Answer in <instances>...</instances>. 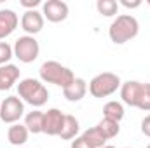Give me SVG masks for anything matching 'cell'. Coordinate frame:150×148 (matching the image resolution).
<instances>
[{"label": "cell", "instance_id": "1", "mask_svg": "<svg viewBox=\"0 0 150 148\" xmlns=\"http://www.w3.org/2000/svg\"><path fill=\"white\" fill-rule=\"evenodd\" d=\"M138 32H140L138 19L131 14H120L112 21V25L108 28V37L113 44L122 45V44L133 40L138 35Z\"/></svg>", "mask_w": 150, "mask_h": 148}, {"label": "cell", "instance_id": "2", "mask_svg": "<svg viewBox=\"0 0 150 148\" xmlns=\"http://www.w3.org/2000/svg\"><path fill=\"white\" fill-rule=\"evenodd\" d=\"M38 75H40L42 82L54 84V85H58L61 89H67L75 80L74 72L68 66H65V65H61L58 61H45V63H42V66L38 70Z\"/></svg>", "mask_w": 150, "mask_h": 148}, {"label": "cell", "instance_id": "3", "mask_svg": "<svg viewBox=\"0 0 150 148\" xmlns=\"http://www.w3.org/2000/svg\"><path fill=\"white\" fill-rule=\"evenodd\" d=\"M18 94H19L21 101H25L35 108L44 106L49 99L47 87L37 78H23L18 84Z\"/></svg>", "mask_w": 150, "mask_h": 148}, {"label": "cell", "instance_id": "4", "mask_svg": "<svg viewBox=\"0 0 150 148\" xmlns=\"http://www.w3.org/2000/svg\"><path fill=\"white\" fill-rule=\"evenodd\" d=\"M120 85H122V82L117 73L103 72V73H98L96 77L91 78L89 92L94 98H107V96H112L117 89H120Z\"/></svg>", "mask_w": 150, "mask_h": 148}, {"label": "cell", "instance_id": "5", "mask_svg": "<svg viewBox=\"0 0 150 148\" xmlns=\"http://www.w3.org/2000/svg\"><path fill=\"white\" fill-rule=\"evenodd\" d=\"M14 56L21 61V63H33L38 58V52H40V45L35 40V37L32 35H23L14 42Z\"/></svg>", "mask_w": 150, "mask_h": 148}, {"label": "cell", "instance_id": "6", "mask_svg": "<svg viewBox=\"0 0 150 148\" xmlns=\"http://www.w3.org/2000/svg\"><path fill=\"white\" fill-rule=\"evenodd\" d=\"M25 113V103L19 96H7L0 103V120L5 124H18Z\"/></svg>", "mask_w": 150, "mask_h": 148}, {"label": "cell", "instance_id": "7", "mask_svg": "<svg viewBox=\"0 0 150 148\" xmlns=\"http://www.w3.org/2000/svg\"><path fill=\"white\" fill-rule=\"evenodd\" d=\"M68 4L63 0H47L42 4V16L51 23H61L68 18Z\"/></svg>", "mask_w": 150, "mask_h": 148}, {"label": "cell", "instance_id": "8", "mask_svg": "<svg viewBox=\"0 0 150 148\" xmlns=\"http://www.w3.org/2000/svg\"><path fill=\"white\" fill-rule=\"evenodd\" d=\"M65 125V113L58 108H51L44 113V134L47 136H59Z\"/></svg>", "mask_w": 150, "mask_h": 148}, {"label": "cell", "instance_id": "9", "mask_svg": "<svg viewBox=\"0 0 150 148\" xmlns=\"http://www.w3.org/2000/svg\"><path fill=\"white\" fill-rule=\"evenodd\" d=\"M142 92H143V82L127 80V82H124V84L120 85V98H122V101H124L126 105H129V106L138 108Z\"/></svg>", "mask_w": 150, "mask_h": 148}, {"label": "cell", "instance_id": "10", "mask_svg": "<svg viewBox=\"0 0 150 148\" xmlns=\"http://www.w3.org/2000/svg\"><path fill=\"white\" fill-rule=\"evenodd\" d=\"M21 28L28 33V35H37L44 28V16L42 12L35 11H25V14L21 16Z\"/></svg>", "mask_w": 150, "mask_h": 148}, {"label": "cell", "instance_id": "11", "mask_svg": "<svg viewBox=\"0 0 150 148\" xmlns=\"http://www.w3.org/2000/svg\"><path fill=\"white\" fill-rule=\"evenodd\" d=\"M18 25H19L18 14L12 9H2L0 11V40L12 35Z\"/></svg>", "mask_w": 150, "mask_h": 148}, {"label": "cell", "instance_id": "12", "mask_svg": "<svg viewBox=\"0 0 150 148\" xmlns=\"http://www.w3.org/2000/svg\"><path fill=\"white\" fill-rule=\"evenodd\" d=\"M19 68L16 65H4L0 66V91H9L19 78Z\"/></svg>", "mask_w": 150, "mask_h": 148}, {"label": "cell", "instance_id": "13", "mask_svg": "<svg viewBox=\"0 0 150 148\" xmlns=\"http://www.w3.org/2000/svg\"><path fill=\"white\" fill-rule=\"evenodd\" d=\"M86 92H87V82H86L84 78H79V77H75L74 82H72L67 89H63V96H65L68 101H72V103L80 101V99L86 96Z\"/></svg>", "mask_w": 150, "mask_h": 148}, {"label": "cell", "instance_id": "14", "mask_svg": "<svg viewBox=\"0 0 150 148\" xmlns=\"http://www.w3.org/2000/svg\"><path fill=\"white\" fill-rule=\"evenodd\" d=\"M28 129L25 124H12L9 129H7V140L11 145L14 147H21L28 141Z\"/></svg>", "mask_w": 150, "mask_h": 148}, {"label": "cell", "instance_id": "15", "mask_svg": "<svg viewBox=\"0 0 150 148\" xmlns=\"http://www.w3.org/2000/svg\"><path fill=\"white\" fill-rule=\"evenodd\" d=\"M25 125H26L28 132H32V134L44 132V113L38 110H33V111H30V113H26Z\"/></svg>", "mask_w": 150, "mask_h": 148}, {"label": "cell", "instance_id": "16", "mask_svg": "<svg viewBox=\"0 0 150 148\" xmlns=\"http://www.w3.org/2000/svg\"><path fill=\"white\" fill-rule=\"evenodd\" d=\"M82 138H84V140H87V143H89L93 148L105 147V145H107V141H108V140L105 138V134L100 131V127H98V125L86 129V131L82 132Z\"/></svg>", "mask_w": 150, "mask_h": 148}, {"label": "cell", "instance_id": "17", "mask_svg": "<svg viewBox=\"0 0 150 148\" xmlns=\"http://www.w3.org/2000/svg\"><path fill=\"white\" fill-rule=\"evenodd\" d=\"M79 131H80L79 120L75 118L74 115H65V125H63V129L59 132V138L61 140H72L74 141L75 138H77V134H79Z\"/></svg>", "mask_w": 150, "mask_h": 148}, {"label": "cell", "instance_id": "18", "mask_svg": "<svg viewBox=\"0 0 150 148\" xmlns=\"http://www.w3.org/2000/svg\"><path fill=\"white\" fill-rule=\"evenodd\" d=\"M103 117L110 118L113 122H120L124 118V106H122V103H119V101H108L103 106Z\"/></svg>", "mask_w": 150, "mask_h": 148}, {"label": "cell", "instance_id": "19", "mask_svg": "<svg viewBox=\"0 0 150 148\" xmlns=\"http://www.w3.org/2000/svg\"><path fill=\"white\" fill-rule=\"evenodd\" d=\"M98 127H100V131L105 134V138H107V140H112V138H115V136L120 132V125H119V122H113V120L105 118V117L100 120Z\"/></svg>", "mask_w": 150, "mask_h": 148}, {"label": "cell", "instance_id": "20", "mask_svg": "<svg viewBox=\"0 0 150 148\" xmlns=\"http://www.w3.org/2000/svg\"><path fill=\"white\" fill-rule=\"evenodd\" d=\"M96 9H98V12L101 16L112 18V16L117 14V11H119V4L115 0H98L96 2Z\"/></svg>", "mask_w": 150, "mask_h": 148}, {"label": "cell", "instance_id": "21", "mask_svg": "<svg viewBox=\"0 0 150 148\" xmlns=\"http://www.w3.org/2000/svg\"><path fill=\"white\" fill-rule=\"evenodd\" d=\"M12 56H14L12 47H11L7 42H2V40H0V66L9 65V61H11Z\"/></svg>", "mask_w": 150, "mask_h": 148}, {"label": "cell", "instance_id": "22", "mask_svg": "<svg viewBox=\"0 0 150 148\" xmlns=\"http://www.w3.org/2000/svg\"><path fill=\"white\" fill-rule=\"evenodd\" d=\"M138 108L143 111H150V84H143V92H142Z\"/></svg>", "mask_w": 150, "mask_h": 148}, {"label": "cell", "instance_id": "23", "mask_svg": "<svg viewBox=\"0 0 150 148\" xmlns=\"http://www.w3.org/2000/svg\"><path fill=\"white\" fill-rule=\"evenodd\" d=\"M70 148H93V147L87 143V140H84L82 136H79V138H75L74 141H72Z\"/></svg>", "mask_w": 150, "mask_h": 148}, {"label": "cell", "instance_id": "24", "mask_svg": "<svg viewBox=\"0 0 150 148\" xmlns=\"http://www.w3.org/2000/svg\"><path fill=\"white\" fill-rule=\"evenodd\" d=\"M19 4H21L26 11H35V7H38L42 2H40V0H21Z\"/></svg>", "mask_w": 150, "mask_h": 148}, {"label": "cell", "instance_id": "25", "mask_svg": "<svg viewBox=\"0 0 150 148\" xmlns=\"http://www.w3.org/2000/svg\"><path fill=\"white\" fill-rule=\"evenodd\" d=\"M142 132L145 134V136H149L150 138V113L142 120Z\"/></svg>", "mask_w": 150, "mask_h": 148}, {"label": "cell", "instance_id": "26", "mask_svg": "<svg viewBox=\"0 0 150 148\" xmlns=\"http://www.w3.org/2000/svg\"><path fill=\"white\" fill-rule=\"evenodd\" d=\"M120 5H124L126 9H138V7L142 5V0H133V2H129V0H120Z\"/></svg>", "mask_w": 150, "mask_h": 148}, {"label": "cell", "instance_id": "27", "mask_svg": "<svg viewBox=\"0 0 150 148\" xmlns=\"http://www.w3.org/2000/svg\"><path fill=\"white\" fill-rule=\"evenodd\" d=\"M101 148H115V147H112V145H105V147H101Z\"/></svg>", "mask_w": 150, "mask_h": 148}, {"label": "cell", "instance_id": "28", "mask_svg": "<svg viewBox=\"0 0 150 148\" xmlns=\"http://www.w3.org/2000/svg\"><path fill=\"white\" fill-rule=\"evenodd\" d=\"M147 4H149V5H150V0H147Z\"/></svg>", "mask_w": 150, "mask_h": 148}, {"label": "cell", "instance_id": "29", "mask_svg": "<svg viewBox=\"0 0 150 148\" xmlns=\"http://www.w3.org/2000/svg\"><path fill=\"white\" fill-rule=\"evenodd\" d=\"M126 148H131V147H126Z\"/></svg>", "mask_w": 150, "mask_h": 148}, {"label": "cell", "instance_id": "30", "mask_svg": "<svg viewBox=\"0 0 150 148\" xmlns=\"http://www.w3.org/2000/svg\"><path fill=\"white\" fill-rule=\"evenodd\" d=\"M147 148H150V145H149V147H147Z\"/></svg>", "mask_w": 150, "mask_h": 148}]
</instances>
